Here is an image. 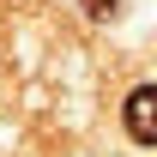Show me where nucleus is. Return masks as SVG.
Listing matches in <instances>:
<instances>
[{
	"mask_svg": "<svg viewBox=\"0 0 157 157\" xmlns=\"http://www.w3.org/2000/svg\"><path fill=\"white\" fill-rule=\"evenodd\" d=\"M85 6V18L91 24H109V18H121V0H78Z\"/></svg>",
	"mask_w": 157,
	"mask_h": 157,
	"instance_id": "obj_2",
	"label": "nucleus"
},
{
	"mask_svg": "<svg viewBox=\"0 0 157 157\" xmlns=\"http://www.w3.org/2000/svg\"><path fill=\"white\" fill-rule=\"evenodd\" d=\"M121 121H127V139L133 145H157V85H139L121 103Z\"/></svg>",
	"mask_w": 157,
	"mask_h": 157,
	"instance_id": "obj_1",
	"label": "nucleus"
}]
</instances>
